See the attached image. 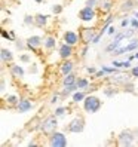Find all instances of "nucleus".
Here are the masks:
<instances>
[{"label": "nucleus", "mask_w": 138, "mask_h": 147, "mask_svg": "<svg viewBox=\"0 0 138 147\" xmlns=\"http://www.w3.org/2000/svg\"><path fill=\"white\" fill-rule=\"evenodd\" d=\"M57 128H58V116L55 113L48 116L45 120H42V122L39 123V129H40L43 134H48V135L55 132Z\"/></svg>", "instance_id": "f257e3e1"}, {"label": "nucleus", "mask_w": 138, "mask_h": 147, "mask_svg": "<svg viewBox=\"0 0 138 147\" xmlns=\"http://www.w3.org/2000/svg\"><path fill=\"white\" fill-rule=\"evenodd\" d=\"M101 106H102L101 100L97 98V97H94V95H89V97H86L83 100V109H85L86 113H91V115L97 113V111L101 109Z\"/></svg>", "instance_id": "f03ea898"}, {"label": "nucleus", "mask_w": 138, "mask_h": 147, "mask_svg": "<svg viewBox=\"0 0 138 147\" xmlns=\"http://www.w3.org/2000/svg\"><path fill=\"white\" fill-rule=\"evenodd\" d=\"M83 129H85V119L82 116H77V117L71 119L70 123L65 126V131L73 132V134H80V132H83Z\"/></svg>", "instance_id": "7ed1b4c3"}, {"label": "nucleus", "mask_w": 138, "mask_h": 147, "mask_svg": "<svg viewBox=\"0 0 138 147\" xmlns=\"http://www.w3.org/2000/svg\"><path fill=\"white\" fill-rule=\"evenodd\" d=\"M135 134L134 131H131V129H125V131H122L119 134L117 137V144L122 146V147H126V146H132L135 143Z\"/></svg>", "instance_id": "20e7f679"}, {"label": "nucleus", "mask_w": 138, "mask_h": 147, "mask_svg": "<svg viewBox=\"0 0 138 147\" xmlns=\"http://www.w3.org/2000/svg\"><path fill=\"white\" fill-rule=\"evenodd\" d=\"M48 144L50 147H65L68 144V141H67V137L63 132H57L55 131V132H52V134L49 135Z\"/></svg>", "instance_id": "39448f33"}, {"label": "nucleus", "mask_w": 138, "mask_h": 147, "mask_svg": "<svg viewBox=\"0 0 138 147\" xmlns=\"http://www.w3.org/2000/svg\"><path fill=\"white\" fill-rule=\"evenodd\" d=\"M97 16V12H95V7H91V6H85L79 11V18L83 21V22H91L95 20Z\"/></svg>", "instance_id": "423d86ee"}, {"label": "nucleus", "mask_w": 138, "mask_h": 147, "mask_svg": "<svg viewBox=\"0 0 138 147\" xmlns=\"http://www.w3.org/2000/svg\"><path fill=\"white\" fill-rule=\"evenodd\" d=\"M79 34H80V39H82V42H83V45H89V43H92L94 39H95V36H97L95 30L89 28V27L80 28V33H79Z\"/></svg>", "instance_id": "0eeeda50"}, {"label": "nucleus", "mask_w": 138, "mask_h": 147, "mask_svg": "<svg viewBox=\"0 0 138 147\" xmlns=\"http://www.w3.org/2000/svg\"><path fill=\"white\" fill-rule=\"evenodd\" d=\"M63 39H64V42H65V43H68V45H71V46L77 45V43H79V42L82 40V39H80V34H77V33L71 31V30H67V31L64 33Z\"/></svg>", "instance_id": "6e6552de"}, {"label": "nucleus", "mask_w": 138, "mask_h": 147, "mask_svg": "<svg viewBox=\"0 0 138 147\" xmlns=\"http://www.w3.org/2000/svg\"><path fill=\"white\" fill-rule=\"evenodd\" d=\"M74 52V49L71 45H68V43H63V45H59V49H58V54H59V58L61 59H68Z\"/></svg>", "instance_id": "1a4fd4ad"}, {"label": "nucleus", "mask_w": 138, "mask_h": 147, "mask_svg": "<svg viewBox=\"0 0 138 147\" xmlns=\"http://www.w3.org/2000/svg\"><path fill=\"white\" fill-rule=\"evenodd\" d=\"M33 107H34V104H33L28 98H21L20 102L15 106V109H16V111H18V113H27V111H30Z\"/></svg>", "instance_id": "9d476101"}, {"label": "nucleus", "mask_w": 138, "mask_h": 147, "mask_svg": "<svg viewBox=\"0 0 138 147\" xmlns=\"http://www.w3.org/2000/svg\"><path fill=\"white\" fill-rule=\"evenodd\" d=\"M131 77H132V76H131V73H129V74H126V73H125V74L117 73V74H113V76H111L110 82L113 83V85H116V86H117V85H122V86H123L126 82L131 80Z\"/></svg>", "instance_id": "9b49d317"}, {"label": "nucleus", "mask_w": 138, "mask_h": 147, "mask_svg": "<svg viewBox=\"0 0 138 147\" xmlns=\"http://www.w3.org/2000/svg\"><path fill=\"white\" fill-rule=\"evenodd\" d=\"M43 42L45 40H43L40 36H30L27 39V48L31 49V51H36L37 48H40L43 45Z\"/></svg>", "instance_id": "f8f14e48"}, {"label": "nucleus", "mask_w": 138, "mask_h": 147, "mask_svg": "<svg viewBox=\"0 0 138 147\" xmlns=\"http://www.w3.org/2000/svg\"><path fill=\"white\" fill-rule=\"evenodd\" d=\"M135 6H137V2L135 0H123L122 3H120V7H119V11L120 12H126V13H129V12H134L135 11Z\"/></svg>", "instance_id": "ddd939ff"}, {"label": "nucleus", "mask_w": 138, "mask_h": 147, "mask_svg": "<svg viewBox=\"0 0 138 147\" xmlns=\"http://www.w3.org/2000/svg\"><path fill=\"white\" fill-rule=\"evenodd\" d=\"M114 6L113 0H100V5H98V9L101 13H110L111 9Z\"/></svg>", "instance_id": "4468645a"}, {"label": "nucleus", "mask_w": 138, "mask_h": 147, "mask_svg": "<svg viewBox=\"0 0 138 147\" xmlns=\"http://www.w3.org/2000/svg\"><path fill=\"white\" fill-rule=\"evenodd\" d=\"M48 15H43V13H37L34 16V25H36L37 28H43L45 25L48 24Z\"/></svg>", "instance_id": "2eb2a0df"}, {"label": "nucleus", "mask_w": 138, "mask_h": 147, "mask_svg": "<svg viewBox=\"0 0 138 147\" xmlns=\"http://www.w3.org/2000/svg\"><path fill=\"white\" fill-rule=\"evenodd\" d=\"M74 70V63L70 61V59H64V63L61 64V74L65 76L68 73H71Z\"/></svg>", "instance_id": "dca6fc26"}, {"label": "nucleus", "mask_w": 138, "mask_h": 147, "mask_svg": "<svg viewBox=\"0 0 138 147\" xmlns=\"http://www.w3.org/2000/svg\"><path fill=\"white\" fill-rule=\"evenodd\" d=\"M0 58H2V64H5V63H12V59H13V54L11 52L9 49L2 48V51H0Z\"/></svg>", "instance_id": "f3484780"}, {"label": "nucleus", "mask_w": 138, "mask_h": 147, "mask_svg": "<svg viewBox=\"0 0 138 147\" xmlns=\"http://www.w3.org/2000/svg\"><path fill=\"white\" fill-rule=\"evenodd\" d=\"M9 70H11V74L13 77H24V74H25V70L18 64H12Z\"/></svg>", "instance_id": "a211bd4d"}, {"label": "nucleus", "mask_w": 138, "mask_h": 147, "mask_svg": "<svg viewBox=\"0 0 138 147\" xmlns=\"http://www.w3.org/2000/svg\"><path fill=\"white\" fill-rule=\"evenodd\" d=\"M77 89H79V88H77L76 83H73V85H65L64 88H63V91L59 92V94H61L63 98H65V97H68V95H71L73 92H76Z\"/></svg>", "instance_id": "6ab92c4d"}, {"label": "nucleus", "mask_w": 138, "mask_h": 147, "mask_svg": "<svg viewBox=\"0 0 138 147\" xmlns=\"http://www.w3.org/2000/svg\"><path fill=\"white\" fill-rule=\"evenodd\" d=\"M120 46H122V42H119V40H111L110 43H108V45L106 46V52H108V54H113L114 52V51L116 49H119Z\"/></svg>", "instance_id": "aec40b11"}, {"label": "nucleus", "mask_w": 138, "mask_h": 147, "mask_svg": "<svg viewBox=\"0 0 138 147\" xmlns=\"http://www.w3.org/2000/svg\"><path fill=\"white\" fill-rule=\"evenodd\" d=\"M43 46H45L48 51L55 49V46H57V39H55L54 36H48V37L45 39V42H43Z\"/></svg>", "instance_id": "412c9836"}, {"label": "nucleus", "mask_w": 138, "mask_h": 147, "mask_svg": "<svg viewBox=\"0 0 138 147\" xmlns=\"http://www.w3.org/2000/svg\"><path fill=\"white\" fill-rule=\"evenodd\" d=\"M76 80H77V77H76V74L71 71V73H68V74H65V76L63 77V86H65V85H73V83H76Z\"/></svg>", "instance_id": "4be33fe9"}, {"label": "nucleus", "mask_w": 138, "mask_h": 147, "mask_svg": "<svg viewBox=\"0 0 138 147\" xmlns=\"http://www.w3.org/2000/svg\"><path fill=\"white\" fill-rule=\"evenodd\" d=\"M76 85H77V88H79V89H88L91 83H89V80L86 79V77H77Z\"/></svg>", "instance_id": "5701e85b"}, {"label": "nucleus", "mask_w": 138, "mask_h": 147, "mask_svg": "<svg viewBox=\"0 0 138 147\" xmlns=\"http://www.w3.org/2000/svg\"><path fill=\"white\" fill-rule=\"evenodd\" d=\"M117 92H119V91H117V88H116V85H114V86H107V88L102 89V94H104L107 98L114 97V95H116Z\"/></svg>", "instance_id": "b1692460"}, {"label": "nucleus", "mask_w": 138, "mask_h": 147, "mask_svg": "<svg viewBox=\"0 0 138 147\" xmlns=\"http://www.w3.org/2000/svg\"><path fill=\"white\" fill-rule=\"evenodd\" d=\"M113 65L117 67V68H131V61L126 59V61H113Z\"/></svg>", "instance_id": "393cba45"}, {"label": "nucleus", "mask_w": 138, "mask_h": 147, "mask_svg": "<svg viewBox=\"0 0 138 147\" xmlns=\"http://www.w3.org/2000/svg\"><path fill=\"white\" fill-rule=\"evenodd\" d=\"M123 91L128 92V94H135V85H134V82H132V80L126 82V83L123 85Z\"/></svg>", "instance_id": "a878e982"}, {"label": "nucleus", "mask_w": 138, "mask_h": 147, "mask_svg": "<svg viewBox=\"0 0 138 147\" xmlns=\"http://www.w3.org/2000/svg\"><path fill=\"white\" fill-rule=\"evenodd\" d=\"M5 100H6V102H7L9 106H16V104L20 102V98L16 97V95H7Z\"/></svg>", "instance_id": "bb28decb"}, {"label": "nucleus", "mask_w": 138, "mask_h": 147, "mask_svg": "<svg viewBox=\"0 0 138 147\" xmlns=\"http://www.w3.org/2000/svg\"><path fill=\"white\" fill-rule=\"evenodd\" d=\"M85 98H86V94H85L83 91L73 94V101H74V102H80V101H83Z\"/></svg>", "instance_id": "cd10ccee"}, {"label": "nucleus", "mask_w": 138, "mask_h": 147, "mask_svg": "<svg viewBox=\"0 0 138 147\" xmlns=\"http://www.w3.org/2000/svg\"><path fill=\"white\" fill-rule=\"evenodd\" d=\"M126 49H128V52H131V51L138 49V39H132V40L126 45Z\"/></svg>", "instance_id": "c85d7f7f"}, {"label": "nucleus", "mask_w": 138, "mask_h": 147, "mask_svg": "<svg viewBox=\"0 0 138 147\" xmlns=\"http://www.w3.org/2000/svg\"><path fill=\"white\" fill-rule=\"evenodd\" d=\"M24 24H25V25H28V27L34 25V16H31V15H25V16H24Z\"/></svg>", "instance_id": "c756f323"}, {"label": "nucleus", "mask_w": 138, "mask_h": 147, "mask_svg": "<svg viewBox=\"0 0 138 147\" xmlns=\"http://www.w3.org/2000/svg\"><path fill=\"white\" fill-rule=\"evenodd\" d=\"M54 113H55V115H57L58 117H63V116H64V115L67 113V107H57Z\"/></svg>", "instance_id": "7c9ffc66"}, {"label": "nucleus", "mask_w": 138, "mask_h": 147, "mask_svg": "<svg viewBox=\"0 0 138 147\" xmlns=\"http://www.w3.org/2000/svg\"><path fill=\"white\" fill-rule=\"evenodd\" d=\"M15 46L18 51H24L25 48H27V43H24L22 40H15Z\"/></svg>", "instance_id": "2f4dec72"}, {"label": "nucleus", "mask_w": 138, "mask_h": 147, "mask_svg": "<svg viewBox=\"0 0 138 147\" xmlns=\"http://www.w3.org/2000/svg\"><path fill=\"white\" fill-rule=\"evenodd\" d=\"M63 9H64V7H63L61 5H54V6H52V13H54V15H59V13L63 12Z\"/></svg>", "instance_id": "473e14b6"}, {"label": "nucleus", "mask_w": 138, "mask_h": 147, "mask_svg": "<svg viewBox=\"0 0 138 147\" xmlns=\"http://www.w3.org/2000/svg\"><path fill=\"white\" fill-rule=\"evenodd\" d=\"M20 61H21V63H25V64H28V63H31V57L27 55V54L20 55Z\"/></svg>", "instance_id": "72a5a7b5"}, {"label": "nucleus", "mask_w": 138, "mask_h": 147, "mask_svg": "<svg viewBox=\"0 0 138 147\" xmlns=\"http://www.w3.org/2000/svg\"><path fill=\"white\" fill-rule=\"evenodd\" d=\"M135 31H137V30H135V28H132V27L129 28V30H126V31H123V33H125V39H131V37L134 36V34H135Z\"/></svg>", "instance_id": "f704fd0d"}, {"label": "nucleus", "mask_w": 138, "mask_h": 147, "mask_svg": "<svg viewBox=\"0 0 138 147\" xmlns=\"http://www.w3.org/2000/svg\"><path fill=\"white\" fill-rule=\"evenodd\" d=\"M123 39H125V33L123 31H117L114 34V37H113V40H119V42H122Z\"/></svg>", "instance_id": "c9c22d12"}, {"label": "nucleus", "mask_w": 138, "mask_h": 147, "mask_svg": "<svg viewBox=\"0 0 138 147\" xmlns=\"http://www.w3.org/2000/svg\"><path fill=\"white\" fill-rule=\"evenodd\" d=\"M100 5V0H86V6H91V7H97Z\"/></svg>", "instance_id": "e433bc0d"}, {"label": "nucleus", "mask_w": 138, "mask_h": 147, "mask_svg": "<svg viewBox=\"0 0 138 147\" xmlns=\"http://www.w3.org/2000/svg\"><path fill=\"white\" fill-rule=\"evenodd\" d=\"M59 97H61V94H59V92H57L55 95H52V97H50V104H57V102H58V100H59Z\"/></svg>", "instance_id": "4c0bfd02"}, {"label": "nucleus", "mask_w": 138, "mask_h": 147, "mask_svg": "<svg viewBox=\"0 0 138 147\" xmlns=\"http://www.w3.org/2000/svg\"><path fill=\"white\" fill-rule=\"evenodd\" d=\"M116 33H117L116 27H114V25H110L108 30H107V34H110V36H113V34H116Z\"/></svg>", "instance_id": "58836bf2"}, {"label": "nucleus", "mask_w": 138, "mask_h": 147, "mask_svg": "<svg viewBox=\"0 0 138 147\" xmlns=\"http://www.w3.org/2000/svg\"><path fill=\"white\" fill-rule=\"evenodd\" d=\"M2 37H3V39H7V40H12L11 33H6V30H2ZM12 42H13V40H12Z\"/></svg>", "instance_id": "ea45409f"}, {"label": "nucleus", "mask_w": 138, "mask_h": 147, "mask_svg": "<svg viewBox=\"0 0 138 147\" xmlns=\"http://www.w3.org/2000/svg\"><path fill=\"white\" fill-rule=\"evenodd\" d=\"M86 54H88V45H85L80 51V58H86Z\"/></svg>", "instance_id": "a19ab883"}, {"label": "nucleus", "mask_w": 138, "mask_h": 147, "mask_svg": "<svg viewBox=\"0 0 138 147\" xmlns=\"http://www.w3.org/2000/svg\"><path fill=\"white\" fill-rule=\"evenodd\" d=\"M131 76H132V77H137V79H138V65L131 68Z\"/></svg>", "instance_id": "79ce46f5"}, {"label": "nucleus", "mask_w": 138, "mask_h": 147, "mask_svg": "<svg viewBox=\"0 0 138 147\" xmlns=\"http://www.w3.org/2000/svg\"><path fill=\"white\" fill-rule=\"evenodd\" d=\"M131 27L135 28V30H138V18H132L131 20Z\"/></svg>", "instance_id": "37998d69"}, {"label": "nucleus", "mask_w": 138, "mask_h": 147, "mask_svg": "<svg viewBox=\"0 0 138 147\" xmlns=\"http://www.w3.org/2000/svg\"><path fill=\"white\" fill-rule=\"evenodd\" d=\"M28 71H30V73H33V74H34V73H37V71H39V68H37V64H33V65H30Z\"/></svg>", "instance_id": "c03bdc74"}, {"label": "nucleus", "mask_w": 138, "mask_h": 147, "mask_svg": "<svg viewBox=\"0 0 138 147\" xmlns=\"http://www.w3.org/2000/svg\"><path fill=\"white\" fill-rule=\"evenodd\" d=\"M5 89H6V80L2 77V82H0V91H2V94L5 92Z\"/></svg>", "instance_id": "a18cd8bd"}, {"label": "nucleus", "mask_w": 138, "mask_h": 147, "mask_svg": "<svg viewBox=\"0 0 138 147\" xmlns=\"http://www.w3.org/2000/svg\"><path fill=\"white\" fill-rule=\"evenodd\" d=\"M86 71H88V73H91V74H95L98 70H97L95 67H86Z\"/></svg>", "instance_id": "49530a36"}, {"label": "nucleus", "mask_w": 138, "mask_h": 147, "mask_svg": "<svg viewBox=\"0 0 138 147\" xmlns=\"http://www.w3.org/2000/svg\"><path fill=\"white\" fill-rule=\"evenodd\" d=\"M129 24H131V20H123L122 22H120V25H122V28H126Z\"/></svg>", "instance_id": "de8ad7c7"}, {"label": "nucleus", "mask_w": 138, "mask_h": 147, "mask_svg": "<svg viewBox=\"0 0 138 147\" xmlns=\"http://www.w3.org/2000/svg\"><path fill=\"white\" fill-rule=\"evenodd\" d=\"M27 146H28V147H33V146H37V143L31 140V141H28V143H27Z\"/></svg>", "instance_id": "09e8293b"}, {"label": "nucleus", "mask_w": 138, "mask_h": 147, "mask_svg": "<svg viewBox=\"0 0 138 147\" xmlns=\"http://www.w3.org/2000/svg\"><path fill=\"white\" fill-rule=\"evenodd\" d=\"M132 131H134V134H135V138H137V140H138V128L132 129Z\"/></svg>", "instance_id": "8fccbe9b"}, {"label": "nucleus", "mask_w": 138, "mask_h": 147, "mask_svg": "<svg viewBox=\"0 0 138 147\" xmlns=\"http://www.w3.org/2000/svg\"><path fill=\"white\" fill-rule=\"evenodd\" d=\"M134 15H135V18H138V12L137 11H134Z\"/></svg>", "instance_id": "3c124183"}, {"label": "nucleus", "mask_w": 138, "mask_h": 147, "mask_svg": "<svg viewBox=\"0 0 138 147\" xmlns=\"http://www.w3.org/2000/svg\"><path fill=\"white\" fill-rule=\"evenodd\" d=\"M36 3H43V0H36Z\"/></svg>", "instance_id": "603ef678"}, {"label": "nucleus", "mask_w": 138, "mask_h": 147, "mask_svg": "<svg viewBox=\"0 0 138 147\" xmlns=\"http://www.w3.org/2000/svg\"><path fill=\"white\" fill-rule=\"evenodd\" d=\"M135 59H138V52H137V54H135Z\"/></svg>", "instance_id": "864d4df0"}]
</instances>
